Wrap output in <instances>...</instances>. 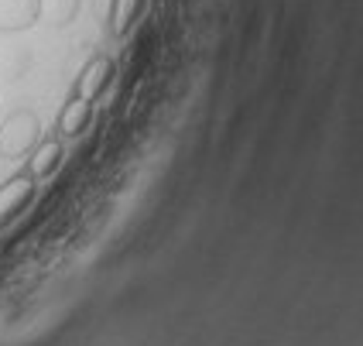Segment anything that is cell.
I'll return each instance as SVG.
<instances>
[{
    "instance_id": "cell-1",
    "label": "cell",
    "mask_w": 363,
    "mask_h": 346,
    "mask_svg": "<svg viewBox=\"0 0 363 346\" xmlns=\"http://www.w3.org/2000/svg\"><path fill=\"white\" fill-rule=\"evenodd\" d=\"M35 141H38V117L28 113V110L11 113V117L4 121V127H0V155H4V158L28 155Z\"/></svg>"
},
{
    "instance_id": "cell-3",
    "label": "cell",
    "mask_w": 363,
    "mask_h": 346,
    "mask_svg": "<svg viewBox=\"0 0 363 346\" xmlns=\"http://www.w3.org/2000/svg\"><path fill=\"white\" fill-rule=\"evenodd\" d=\"M110 76H113V62L106 59V55H96V59H93L79 72V82H76V96H82V100L93 103L103 93V86L110 82Z\"/></svg>"
},
{
    "instance_id": "cell-7",
    "label": "cell",
    "mask_w": 363,
    "mask_h": 346,
    "mask_svg": "<svg viewBox=\"0 0 363 346\" xmlns=\"http://www.w3.org/2000/svg\"><path fill=\"white\" fill-rule=\"evenodd\" d=\"M141 11H144V0H113V14H110V21H113V35H127Z\"/></svg>"
},
{
    "instance_id": "cell-6",
    "label": "cell",
    "mask_w": 363,
    "mask_h": 346,
    "mask_svg": "<svg viewBox=\"0 0 363 346\" xmlns=\"http://www.w3.org/2000/svg\"><path fill=\"white\" fill-rule=\"evenodd\" d=\"M62 155H65V147H62L59 138H48V141H41L35 147V155H31V164H28V172L35 175V179H48L55 168L62 164Z\"/></svg>"
},
{
    "instance_id": "cell-5",
    "label": "cell",
    "mask_w": 363,
    "mask_h": 346,
    "mask_svg": "<svg viewBox=\"0 0 363 346\" xmlns=\"http://www.w3.org/2000/svg\"><path fill=\"white\" fill-rule=\"evenodd\" d=\"M89 121H93V103L72 93V100L65 103L59 113V134L62 138H79L82 130L89 127Z\"/></svg>"
},
{
    "instance_id": "cell-2",
    "label": "cell",
    "mask_w": 363,
    "mask_h": 346,
    "mask_svg": "<svg viewBox=\"0 0 363 346\" xmlns=\"http://www.w3.org/2000/svg\"><path fill=\"white\" fill-rule=\"evenodd\" d=\"M38 196V179L31 172H18L7 182L0 185V226H7L11 220H18L28 206Z\"/></svg>"
},
{
    "instance_id": "cell-8",
    "label": "cell",
    "mask_w": 363,
    "mask_h": 346,
    "mask_svg": "<svg viewBox=\"0 0 363 346\" xmlns=\"http://www.w3.org/2000/svg\"><path fill=\"white\" fill-rule=\"evenodd\" d=\"M76 4L79 0H48V14H52V24H69V18L76 14Z\"/></svg>"
},
{
    "instance_id": "cell-4",
    "label": "cell",
    "mask_w": 363,
    "mask_h": 346,
    "mask_svg": "<svg viewBox=\"0 0 363 346\" xmlns=\"http://www.w3.org/2000/svg\"><path fill=\"white\" fill-rule=\"evenodd\" d=\"M41 11V0H0V31L31 28Z\"/></svg>"
}]
</instances>
